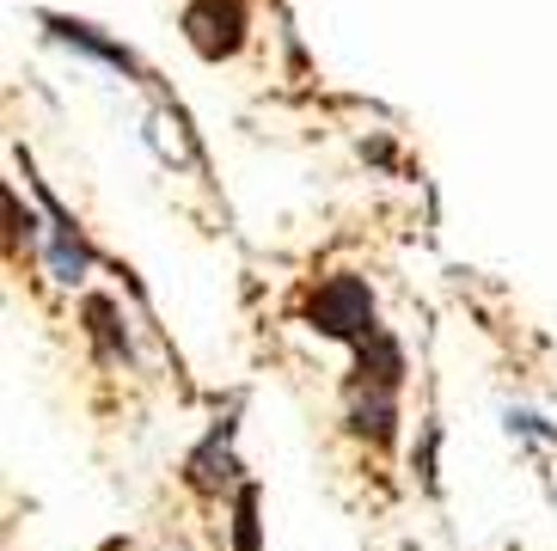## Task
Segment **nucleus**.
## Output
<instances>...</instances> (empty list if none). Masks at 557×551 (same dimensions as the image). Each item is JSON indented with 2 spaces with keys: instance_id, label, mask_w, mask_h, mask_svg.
Returning a JSON list of instances; mask_svg holds the SVG:
<instances>
[{
  "instance_id": "nucleus-2",
  "label": "nucleus",
  "mask_w": 557,
  "mask_h": 551,
  "mask_svg": "<svg viewBox=\"0 0 557 551\" xmlns=\"http://www.w3.org/2000/svg\"><path fill=\"white\" fill-rule=\"evenodd\" d=\"M319 319H325V331H337V338H349V331H361V325L374 319V301H368V289L361 282H349V276H337L325 294H319Z\"/></svg>"
},
{
  "instance_id": "nucleus-1",
  "label": "nucleus",
  "mask_w": 557,
  "mask_h": 551,
  "mask_svg": "<svg viewBox=\"0 0 557 551\" xmlns=\"http://www.w3.org/2000/svg\"><path fill=\"white\" fill-rule=\"evenodd\" d=\"M184 32L202 56H233L239 49V32H246V0H197L184 13Z\"/></svg>"
}]
</instances>
